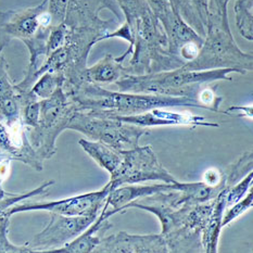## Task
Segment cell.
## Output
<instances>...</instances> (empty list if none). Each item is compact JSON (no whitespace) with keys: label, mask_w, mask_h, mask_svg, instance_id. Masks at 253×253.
I'll use <instances>...</instances> for the list:
<instances>
[{"label":"cell","mask_w":253,"mask_h":253,"mask_svg":"<svg viewBox=\"0 0 253 253\" xmlns=\"http://www.w3.org/2000/svg\"><path fill=\"white\" fill-rule=\"evenodd\" d=\"M64 78L61 74L46 72L42 74L34 85L31 87V93L35 96L38 100L46 99L52 96L59 88L63 87Z\"/></svg>","instance_id":"cell-24"},{"label":"cell","mask_w":253,"mask_h":253,"mask_svg":"<svg viewBox=\"0 0 253 253\" xmlns=\"http://www.w3.org/2000/svg\"><path fill=\"white\" fill-rule=\"evenodd\" d=\"M181 68L190 71L235 69L238 73L246 74L253 69V57L237 45L228 19L210 16L199 53Z\"/></svg>","instance_id":"cell-6"},{"label":"cell","mask_w":253,"mask_h":253,"mask_svg":"<svg viewBox=\"0 0 253 253\" xmlns=\"http://www.w3.org/2000/svg\"><path fill=\"white\" fill-rule=\"evenodd\" d=\"M252 179L253 175L252 172H250L249 174H247L245 177L241 178L238 183H236L235 185L230 187L226 194V208L233 206L234 203L238 202L240 199H243L246 196L247 191L251 188Z\"/></svg>","instance_id":"cell-30"},{"label":"cell","mask_w":253,"mask_h":253,"mask_svg":"<svg viewBox=\"0 0 253 253\" xmlns=\"http://www.w3.org/2000/svg\"><path fill=\"white\" fill-rule=\"evenodd\" d=\"M79 145L83 150L95 161L101 169L112 175L120 167L123 160V152L114 149L111 146L103 144L101 141H95L82 138Z\"/></svg>","instance_id":"cell-22"},{"label":"cell","mask_w":253,"mask_h":253,"mask_svg":"<svg viewBox=\"0 0 253 253\" xmlns=\"http://www.w3.org/2000/svg\"><path fill=\"white\" fill-rule=\"evenodd\" d=\"M86 111V110H85ZM104 117L118 119L122 122L140 126V127H153V126H206V127H219L217 123L209 122L206 118L190 113H178L167 111L164 109H153L150 111L133 115H113L102 112L90 111Z\"/></svg>","instance_id":"cell-15"},{"label":"cell","mask_w":253,"mask_h":253,"mask_svg":"<svg viewBox=\"0 0 253 253\" xmlns=\"http://www.w3.org/2000/svg\"><path fill=\"white\" fill-rule=\"evenodd\" d=\"M121 12L125 16V23L133 29L136 20L140 18L150 7L147 0H117Z\"/></svg>","instance_id":"cell-26"},{"label":"cell","mask_w":253,"mask_h":253,"mask_svg":"<svg viewBox=\"0 0 253 253\" xmlns=\"http://www.w3.org/2000/svg\"><path fill=\"white\" fill-rule=\"evenodd\" d=\"M101 210L91 211L84 215L68 216L50 213V219L42 232L36 234L26 246L38 253L51 252L78 237L98 217Z\"/></svg>","instance_id":"cell-10"},{"label":"cell","mask_w":253,"mask_h":253,"mask_svg":"<svg viewBox=\"0 0 253 253\" xmlns=\"http://www.w3.org/2000/svg\"><path fill=\"white\" fill-rule=\"evenodd\" d=\"M123 60L113 54H106L100 61L85 70V82L92 84H114L125 72Z\"/></svg>","instance_id":"cell-21"},{"label":"cell","mask_w":253,"mask_h":253,"mask_svg":"<svg viewBox=\"0 0 253 253\" xmlns=\"http://www.w3.org/2000/svg\"><path fill=\"white\" fill-rule=\"evenodd\" d=\"M48 26H52L48 0H42L35 7L0 11V50L3 51L12 40L25 42L42 27Z\"/></svg>","instance_id":"cell-11"},{"label":"cell","mask_w":253,"mask_h":253,"mask_svg":"<svg viewBox=\"0 0 253 253\" xmlns=\"http://www.w3.org/2000/svg\"><path fill=\"white\" fill-rule=\"evenodd\" d=\"M130 31L134 42L126 74L142 75L183 67V62L169 54L167 33L151 9L136 20Z\"/></svg>","instance_id":"cell-4"},{"label":"cell","mask_w":253,"mask_h":253,"mask_svg":"<svg viewBox=\"0 0 253 253\" xmlns=\"http://www.w3.org/2000/svg\"><path fill=\"white\" fill-rule=\"evenodd\" d=\"M234 11L240 35L253 41V0H236Z\"/></svg>","instance_id":"cell-23"},{"label":"cell","mask_w":253,"mask_h":253,"mask_svg":"<svg viewBox=\"0 0 253 253\" xmlns=\"http://www.w3.org/2000/svg\"><path fill=\"white\" fill-rule=\"evenodd\" d=\"M65 91L73 99L79 110L113 115H133L150 111L153 109L174 107L202 109L201 104L196 99L188 97H173L120 90L112 91L92 83H84L75 89Z\"/></svg>","instance_id":"cell-2"},{"label":"cell","mask_w":253,"mask_h":253,"mask_svg":"<svg viewBox=\"0 0 253 253\" xmlns=\"http://www.w3.org/2000/svg\"><path fill=\"white\" fill-rule=\"evenodd\" d=\"M169 1L187 24L191 26L200 36H206L209 22L207 0H169Z\"/></svg>","instance_id":"cell-20"},{"label":"cell","mask_w":253,"mask_h":253,"mask_svg":"<svg viewBox=\"0 0 253 253\" xmlns=\"http://www.w3.org/2000/svg\"><path fill=\"white\" fill-rule=\"evenodd\" d=\"M162 26L168 36L170 56L184 64L192 61L198 56L203 43V37L187 24L174 9Z\"/></svg>","instance_id":"cell-13"},{"label":"cell","mask_w":253,"mask_h":253,"mask_svg":"<svg viewBox=\"0 0 253 253\" xmlns=\"http://www.w3.org/2000/svg\"><path fill=\"white\" fill-rule=\"evenodd\" d=\"M68 129L84 134L89 140L101 141L119 151L139 146V139L149 129L104 117L85 110H76L69 122Z\"/></svg>","instance_id":"cell-8"},{"label":"cell","mask_w":253,"mask_h":253,"mask_svg":"<svg viewBox=\"0 0 253 253\" xmlns=\"http://www.w3.org/2000/svg\"><path fill=\"white\" fill-rule=\"evenodd\" d=\"M229 187H225L213 199V208L209 217L207 226L202 233L203 252L216 253L218 251V241L222 230V218L226 209V194Z\"/></svg>","instance_id":"cell-19"},{"label":"cell","mask_w":253,"mask_h":253,"mask_svg":"<svg viewBox=\"0 0 253 253\" xmlns=\"http://www.w3.org/2000/svg\"><path fill=\"white\" fill-rule=\"evenodd\" d=\"M109 33L103 27H79L70 29L61 47L52 51L38 70L37 80L46 72L61 74L64 78L65 90L75 89L85 82L87 59L93 45L101 42Z\"/></svg>","instance_id":"cell-5"},{"label":"cell","mask_w":253,"mask_h":253,"mask_svg":"<svg viewBox=\"0 0 253 253\" xmlns=\"http://www.w3.org/2000/svg\"><path fill=\"white\" fill-rule=\"evenodd\" d=\"M216 89L217 85H214L212 87L205 85L201 88L199 93H198L197 100L201 104L202 109H206L213 112L224 113V111L219 109V106H221V103L223 101V98L217 95Z\"/></svg>","instance_id":"cell-29"},{"label":"cell","mask_w":253,"mask_h":253,"mask_svg":"<svg viewBox=\"0 0 253 253\" xmlns=\"http://www.w3.org/2000/svg\"><path fill=\"white\" fill-rule=\"evenodd\" d=\"M96 253H169L167 241L161 234L130 235L119 232L102 238Z\"/></svg>","instance_id":"cell-14"},{"label":"cell","mask_w":253,"mask_h":253,"mask_svg":"<svg viewBox=\"0 0 253 253\" xmlns=\"http://www.w3.org/2000/svg\"><path fill=\"white\" fill-rule=\"evenodd\" d=\"M176 190L157 192L131 201L124 207L123 212L136 208L155 214L161 222V235L169 252H203L202 233L211 215L213 200L177 206Z\"/></svg>","instance_id":"cell-1"},{"label":"cell","mask_w":253,"mask_h":253,"mask_svg":"<svg viewBox=\"0 0 253 253\" xmlns=\"http://www.w3.org/2000/svg\"><path fill=\"white\" fill-rule=\"evenodd\" d=\"M147 2L149 4L152 13L161 22V24L163 22H166L169 15L173 11L172 5H170L169 0H147Z\"/></svg>","instance_id":"cell-31"},{"label":"cell","mask_w":253,"mask_h":253,"mask_svg":"<svg viewBox=\"0 0 253 253\" xmlns=\"http://www.w3.org/2000/svg\"><path fill=\"white\" fill-rule=\"evenodd\" d=\"M53 184H54V180H48V181H45L43 184H42L40 187H37V188L33 189L31 191L23 192V194H11V192H8L7 195L0 199V217L3 215L9 208L18 205V203L22 201L29 200L35 196L47 194L49 188H50Z\"/></svg>","instance_id":"cell-25"},{"label":"cell","mask_w":253,"mask_h":253,"mask_svg":"<svg viewBox=\"0 0 253 253\" xmlns=\"http://www.w3.org/2000/svg\"><path fill=\"white\" fill-rule=\"evenodd\" d=\"M253 206V192L250 189V192L243 199H240L238 202L234 203L233 206L225 209L224 215L222 218V227L227 226L230 223L236 221L239 216L243 215L244 213L251 209Z\"/></svg>","instance_id":"cell-28"},{"label":"cell","mask_w":253,"mask_h":253,"mask_svg":"<svg viewBox=\"0 0 253 253\" xmlns=\"http://www.w3.org/2000/svg\"><path fill=\"white\" fill-rule=\"evenodd\" d=\"M122 152L123 160L119 169L110 175L111 178L108 184L111 190L122 185H135L149 180L168 184L178 181L161 166L151 146H137Z\"/></svg>","instance_id":"cell-9"},{"label":"cell","mask_w":253,"mask_h":253,"mask_svg":"<svg viewBox=\"0 0 253 253\" xmlns=\"http://www.w3.org/2000/svg\"><path fill=\"white\" fill-rule=\"evenodd\" d=\"M10 227V216L3 215L0 217V253H34L26 245L16 246L8 238Z\"/></svg>","instance_id":"cell-27"},{"label":"cell","mask_w":253,"mask_h":253,"mask_svg":"<svg viewBox=\"0 0 253 253\" xmlns=\"http://www.w3.org/2000/svg\"><path fill=\"white\" fill-rule=\"evenodd\" d=\"M202 181L208 186L216 187L222 185L225 181L224 170L218 169L216 168H211L207 169L202 176Z\"/></svg>","instance_id":"cell-33"},{"label":"cell","mask_w":253,"mask_h":253,"mask_svg":"<svg viewBox=\"0 0 253 253\" xmlns=\"http://www.w3.org/2000/svg\"><path fill=\"white\" fill-rule=\"evenodd\" d=\"M232 73H238V71L235 69L190 71L180 67L142 75L125 74L114 84L120 91L188 97L197 100L198 93L203 86L217 81L232 82Z\"/></svg>","instance_id":"cell-3"},{"label":"cell","mask_w":253,"mask_h":253,"mask_svg":"<svg viewBox=\"0 0 253 253\" xmlns=\"http://www.w3.org/2000/svg\"><path fill=\"white\" fill-rule=\"evenodd\" d=\"M229 0H207L209 9V18L228 19V7Z\"/></svg>","instance_id":"cell-32"},{"label":"cell","mask_w":253,"mask_h":253,"mask_svg":"<svg viewBox=\"0 0 253 253\" xmlns=\"http://www.w3.org/2000/svg\"><path fill=\"white\" fill-rule=\"evenodd\" d=\"M0 122L13 126L22 122L19 93L9 75V64L0 50Z\"/></svg>","instance_id":"cell-17"},{"label":"cell","mask_w":253,"mask_h":253,"mask_svg":"<svg viewBox=\"0 0 253 253\" xmlns=\"http://www.w3.org/2000/svg\"><path fill=\"white\" fill-rule=\"evenodd\" d=\"M110 191H111V187H110L109 184H107L100 190L65 198V199L61 200L36 202L25 200L9 208L4 214L11 217L14 214L22 212L47 211L49 213H57L68 216L84 215V214H87L91 211L101 210Z\"/></svg>","instance_id":"cell-12"},{"label":"cell","mask_w":253,"mask_h":253,"mask_svg":"<svg viewBox=\"0 0 253 253\" xmlns=\"http://www.w3.org/2000/svg\"><path fill=\"white\" fill-rule=\"evenodd\" d=\"M40 104L38 123L34 128L26 129V134L33 149L45 161L56 155L58 137L68 129L69 122L79 109L63 87L49 98L42 99Z\"/></svg>","instance_id":"cell-7"},{"label":"cell","mask_w":253,"mask_h":253,"mask_svg":"<svg viewBox=\"0 0 253 253\" xmlns=\"http://www.w3.org/2000/svg\"><path fill=\"white\" fill-rule=\"evenodd\" d=\"M185 183L177 181L175 184H155L146 186H120L112 189L109 192L103 205L104 214L108 218L117 213H123L124 207L128 205L131 201L140 199L147 196L155 195L157 192L177 189L181 190L184 188Z\"/></svg>","instance_id":"cell-16"},{"label":"cell","mask_w":253,"mask_h":253,"mask_svg":"<svg viewBox=\"0 0 253 253\" xmlns=\"http://www.w3.org/2000/svg\"><path fill=\"white\" fill-rule=\"evenodd\" d=\"M224 114H234V115H238V117H244V118H248L252 120V106L230 107L228 110H226V111H224Z\"/></svg>","instance_id":"cell-34"},{"label":"cell","mask_w":253,"mask_h":253,"mask_svg":"<svg viewBox=\"0 0 253 253\" xmlns=\"http://www.w3.org/2000/svg\"><path fill=\"white\" fill-rule=\"evenodd\" d=\"M112 225L109 222V218L104 214L103 207L99 213L98 217L88 226L83 233L79 235L72 241L65 244L61 248L54 249L51 252L60 253H90L93 252L96 247L101 243L102 238L106 235L107 230Z\"/></svg>","instance_id":"cell-18"}]
</instances>
